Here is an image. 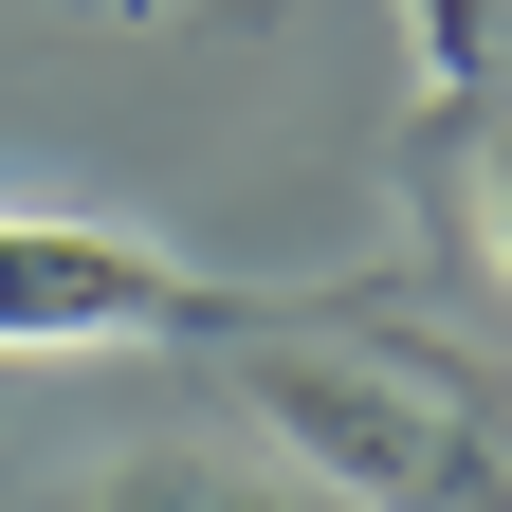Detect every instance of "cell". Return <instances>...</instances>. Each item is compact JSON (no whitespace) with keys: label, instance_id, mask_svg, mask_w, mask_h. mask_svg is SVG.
Instances as JSON below:
<instances>
[{"label":"cell","instance_id":"1","mask_svg":"<svg viewBox=\"0 0 512 512\" xmlns=\"http://www.w3.org/2000/svg\"><path fill=\"white\" fill-rule=\"evenodd\" d=\"M256 366V421L311 458V494H366V512H512V421L458 384V348H238Z\"/></svg>","mask_w":512,"mask_h":512},{"label":"cell","instance_id":"2","mask_svg":"<svg viewBox=\"0 0 512 512\" xmlns=\"http://www.w3.org/2000/svg\"><path fill=\"white\" fill-rule=\"evenodd\" d=\"M220 275L110 238V220H19L0 202V366H55V348H165V330H220Z\"/></svg>","mask_w":512,"mask_h":512},{"label":"cell","instance_id":"3","mask_svg":"<svg viewBox=\"0 0 512 512\" xmlns=\"http://www.w3.org/2000/svg\"><path fill=\"white\" fill-rule=\"evenodd\" d=\"M110 512H311V494L238 476V458H128V476H110Z\"/></svg>","mask_w":512,"mask_h":512},{"label":"cell","instance_id":"4","mask_svg":"<svg viewBox=\"0 0 512 512\" xmlns=\"http://www.w3.org/2000/svg\"><path fill=\"white\" fill-rule=\"evenodd\" d=\"M476 220H494V275H512V128L476 147Z\"/></svg>","mask_w":512,"mask_h":512}]
</instances>
